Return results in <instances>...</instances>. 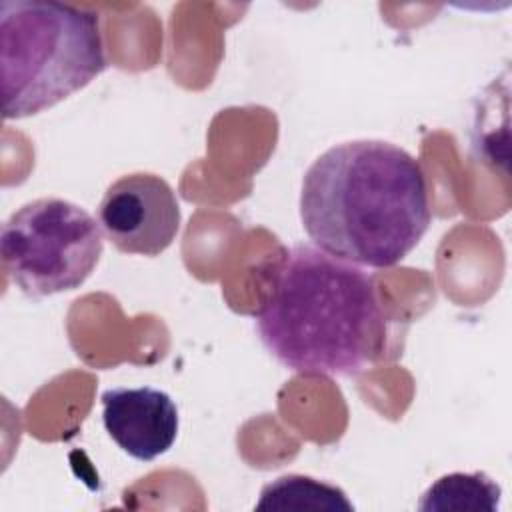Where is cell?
<instances>
[{"label":"cell","instance_id":"7a4b0ae2","mask_svg":"<svg viewBox=\"0 0 512 512\" xmlns=\"http://www.w3.org/2000/svg\"><path fill=\"white\" fill-rule=\"evenodd\" d=\"M256 328L282 366L308 376H356L382 358L388 338L372 276L308 244L278 266Z\"/></svg>","mask_w":512,"mask_h":512},{"label":"cell","instance_id":"6da1fadb","mask_svg":"<svg viewBox=\"0 0 512 512\" xmlns=\"http://www.w3.org/2000/svg\"><path fill=\"white\" fill-rule=\"evenodd\" d=\"M300 220L316 248L368 268L404 260L426 234L432 210L420 162L384 140H350L306 170Z\"/></svg>","mask_w":512,"mask_h":512},{"label":"cell","instance_id":"5b68a950","mask_svg":"<svg viewBox=\"0 0 512 512\" xmlns=\"http://www.w3.org/2000/svg\"><path fill=\"white\" fill-rule=\"evenodd\" d=\"M98 222L120 252L158 256L180 230V206L164 178L132 172L106 188L98 204Z\"/></svg>","mask_w":512,"mask_h":512},{"label":"cell","instance_id":"8992f818","mask_svg":"<svg viewBox=\"0 0 512 512\" xmlns=\"http://www.w3.org/2000/svg\"><path fill=\"white\" fill-rule=\"evenodd\" d=\"M100 400L102 424L128 456L150 462L176 442L178 408L166 392L152 386L110 388Z\"/></svg>","mask_w":512,"mask_h":512},{"label":"cell","instance_id":"277c9868","mask_svg":"<svg viewBox=\"0 0 512 512\" xmlns=\"http://www.w3.org/2000/svg\"><path fill=\"white\" fill-rule=\"evenodd\" d=\"M104 250L100 222L64 198H38L8 216L0 254L8 278L28 296L76 290Z\"/></svg>","mask_w":512,"mask_h":512},{"label":"cell","instance_id":"ba28073f","mask_svg":"<svg viewBox=\"0 0 512 512\" xmlns=\"http://www.w3.org/2000/svg\"><path fill=\"white\" fill-rule=\"evenodd\" d=\"M500 486L484 472H450L426 488L422 512H498Z\"/></svg>","mask_w":512,"mask_h":512},{"label":"cell","instance_id":"3957f363","mask_svg":"<svg viewBox=\"0 0 512 512\" xmlns=\"http://www.w3.org/2000/svg\"><path fill=\"white\" fill-rule=\"evenodd\" d=\"M104 68L96 12L52 0L0 2V88L6 120L56 106Z\"/></svg>","mask_w":512,"mask_h":512},{"label":"cell","instance_id":"52a82bcc","mask_svg":"<svg viewBox=\"0 0 512 512\" xmlns=\"http://www.w3.org/2000/svg\"><path fill=\"white\" fill-rule=\"evenodd\" d=\"M258 512H354L346 492L306 474H284L260 490Z\"/></svg>","mask_w":512,"mask_h":512}]
</instances>
